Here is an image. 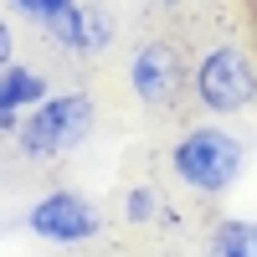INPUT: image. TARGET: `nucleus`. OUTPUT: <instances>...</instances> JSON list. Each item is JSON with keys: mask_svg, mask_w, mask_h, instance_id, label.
<instances>
[{"mask_svg": "<svg viewBox=\"0 0 257 257\" xmlns=\"http://www.w3.org/2000/svg\"><path fill=\"white\" fill-rule=\"evenodd\" d=\"M170 170L175 180L190 185L196 196H226L247 170V144L242 134H231L226 123H196L185 128L170 149Z\"/></svg>", "mask_w": 257, "mask_h": 257, "instance_id": "nucleus-1", "label": "nucleus"}, {"mask_svg": "<svg viewBox=\"0 0 257 257\" xmlns=\"http://www.w3.org/2000/svg\"><path fill=\"white\" fill-rule=\"evenodd\" d=\"M98 123V108L88 93H52L47 103H36V108L16 123V155L31 160V165H47L57 155H67V149H77L82 139L93 134Z\"/></svg>", "mask_w": 257, "mask_h": 257, "instance_id": "nucleus-2", "label": "nucleus"}, {"mask_svg": "<svg viewBox=\"0 0 257 257\" xmlns=\"http://www.w3.org/2000/svg\"><path fill=\"white\" fill-rule=\"evenodd\" d=\"M190 98L201 103L206 113H242L257 103V62L231 47V41H221V47H206L196 62H190Z\"/></svg>", "mask_w": 257, "mask_h": 257, "instance_id": "nucleus-3", "label": "nucleus"}, {"mask_svg": "<svg viewBox=\"0 0 257 257\" xmlns=\"http://www.w3.org/2000/svg\"><path fill=\"white\" fill-rule=\"evenodd\" d=\"M128 93H134L139 103H149V108H170L180 93H190V62H185V52L175 47V41H165V36L139 41L134 57H128Z\"/></svg>", "mask_w": 257, "mask_h": 257, "instance_id": "nucleus-4", "label": "nucleus"}, {"mask_svg": "<svg viewBox=\"0 0 257 257\" xmlns=\"http://www.w3.org/2000/svg\"><path fill=\"white\" fill-rule=\"evenodd\" d=\"M26 226L36 231L41 242H52V247H82V242H93L103 231V211L82 196V190L57 185V190H47V196L31 201Z\"/></svg>", "mask_w": 257, "mask_h": 257, "instance_id": "nucleus-5", "label": "nucleus"}, {"mask_svg": "<svg viewBox=\"0 0 257 257\" xmlns=\"http://www.w3.org/2000/svg\"><path fill=\"white\" fill-rule=\"evenodd\" d=\"M11 11L21 21H31L57 52L82 57V26H88V6L82 0H11Z\"/></svg>", "mask_w": 257, "mask_h": 257, "instance_id": "nucleus-6", "label": "nucleus"}, {"mask_svg": "<svg viewBox=\"0 0 257 257\" xmlns=\"http://www.w3.org/2000/svg\"><path fill=\"white\" fill-rule=\"evenodd\" d=\"M52 98V82L31 62H6L0 67V134H16V118H26L36 103Z\"/></svg>", "mask_w": 257, "mask_h": 257, "instance_id": "nucleus-7", "label": "nucleus"}, {"mask_svg": "<svg viewBox=\"0 0 257 257\" xmlns=\"http://www.w3.org/2000/svg\"><path fill=\"white\" fill-rule=\"evenodd\" d=\"M206 257H257V221H242V216L216 221L211 242H206Z\"/></svg>", "mask_w": 257, "mask_h": 257, "instance_id": "nucleus-8", "label": "nucleus"}, {"mask_svg": "<svg viewBox=\"0 0 257 257\" xmlns=\"http://www.w3.org/2000/svg\"><path fill=\"white\" fill-rule=\"evenodd\" d=\"M113 16L103 11V6H88V26H82V57H98V52H108L113 47Z\"/></svg>", "mask_w": 257, "mask_h": 257, "instance_id": "nucleus-9", "label": "nucleus"}, {"mask_svg": "<svg viewBox=\"0 0 257 257\" xmlns=\"http://www.w3.org/2000/svg\"><path fill=\"white\" fill-rule=\"evenodd\" d=\"M123 216L134 221V226H144V221L165 216V201H160V190H155V185H134V190L123 196Z\"/></svg>", "mask_w": 257, "mask_h": 257, "instance_id": "nucleus-10", "label": "nucleus"}, {"mask_svg": "<svg viewBox=\"0 0 257 257\" xmlns=\"http://www.w3.org/2000/svg\"><path fill=\"white\" fill-rule=\"evenodd\" d=\"M6 62H16V31H11V21L0 16V67Z\"/></svg>", "mask_w": 257, "mask_h": 257, "instance_id": "nucleus-11", "label": "nucleus"}, {"mask_svg": "<svg viewBox=\"0 0 257 257\" xmlns=\"http://www.w3.org/2000/svg\"><path fill=\"white\" fill-rule=\"evenodd\" d=\"M149 6H155V11H180L185 0H149Z\"/></svg>", "mask_w": 257, "mask_h": 257, "instance_id": "nucleus-12", "label": "nucleus"}]
</instances>
